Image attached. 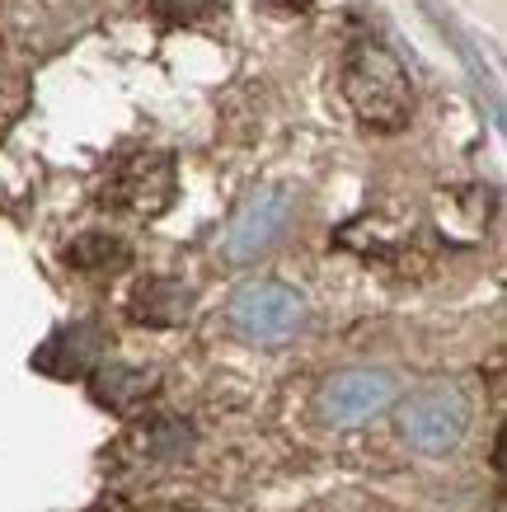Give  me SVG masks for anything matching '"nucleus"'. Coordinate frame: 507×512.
<instances>
[{"mask_svg": "<svg viewBox=\"0 0 507 512\" xmlns=\"http://www.w3.org/2000/svg\"><path fill=\"white\" fill-rule=\"evenodd\" d=\"M390 404H395V376L381 372V367H348V372H334L320 386V419L334 423V428L371 423Z\"/></svg>", "mask_w": 507, "mask_h": 512, "instance_id": "nucleus-4", "label": "nucleus"}, {"mask_svg": "<svg viewBox=\"0 0 507 512\" xmlns=\"http://www.w3.org/2000/svg\"><path fill=\"white\" fill-rule=\"evenodd\" d=\"M287 221H292V193L263 188V193H254V198L240 202V212H235L231 226H226L221 254H226L231 264H249V259L268 254V249L282 240Z\"/></svg>", "mask_w": 507, "mask_h": 512, "instance_id": "nucleus-5", "label": "nucleus"}, {"mask_svg": "<svg viewBox=\"0 0 507 512\" xmlns=\"http://www.w3.org/2000/svg\"><path fill=\"white\" fill-rule=\"evenodd\" d=\"M343 99L353 104V113L371 132H400L414 113V80L395 52L362 43L343 62Z\"/></svg>", "mask_w": 507, "mask_h": 512, "instance_id": "nucleus-1", "label": "nucleus"}, {"mask_svg": "<svg viewBox=\"0 0 507 512\" xmlns=\"http://www.w3.org/2000/svg\"><path fill=\"white\" fill-rule=\"evenodd\" d=\"M400 433L418 456H446L470 433V395L456 381H428L400 409Z\"/></svg>", "mask_w": 507, "mask_h": 512, "instance_id": "nucleus-2", "label": "nucleus"}, {"mask_svg": "<svg viewBox=\"0 0 507 512\" xmlns=\"http://www.w3.org/2000/svg\"><path fill=\"white\" fill-rule=\"evenodd\" d=\"M99 353H104V329L94 325V320H80V325H66L57 329L52 339L33 353V367L47 376H85L99 362Z\"/></svg>", "mask_w": 507, "mask_h": 512, "instance_id": "nucleus-6", "label": "nucleus"}, {"mask_svg": "<svg viewBox=\"0 0 507 512\" xmlns=\"http://www.w3.org/2000/svg\"><path fill=\"white\" fill-rule=\"evenodd\" d=\"M165 165H169L165 156H141V160H132V165H123V174L108 188L113 202H118V207H132V212H160L169 202V188H174V170H169V179H160Z\"/></svg>", "mask_w": 507, "mask_h": 512, "instance_id": "nucleus-7", "label": "nucleus"}, {"mask_svg": "<svg viewBox=\"0 0 507 512\" xmlns=\"http://www.w3.org/2000/svg\"><path fill=\"white\" fill-rule=\"evenodd\" d=\"M226 315H231V325L249 343L277 348V343H292L301 334V325H306V296L277 278H254L231 296Z\"/></svg>", "mask_w": 507, "mask_h": 512, "instance_id": "nucleus-3", "label": "nucleus"}, {"mask_svg": "<svg viewBox=\"0 0 507 512\" xmlns=\"http://www.w3.org/2000/svg\"><path fill=\"white\" fill-rule=\"evenodd\" d=\"M66 259H71L76 268H90V273H99V268H108V264H123L127 249L118 245V240H108V235H80L76 245L66 249Z\"/></svg>", "mask_w": 507, "mask_h": 512, "instance_id": "nucleus-10", "label": "nucleus"}, {"mask_svg": "<svg viewBox=\"0 0 507 512\" xmlns=\"http://www.w3.org/2000/svg\"><path fill=\"white\" fill-rule=\"evenodd\" d=\"M151 395V376L137 372V367H123V362H113L104 372L94 376V400L108 404V409H127V404H137Z\"/></svg>", "mask_w": 507, "mask_h": 512, "instance_id": "nucleus-9", "label": "nucleus"}, {"mask_svg": "<svg viewBox=\"0 0 507 512\" xmlns=\"http://www.w3.org/2000/svg\"><path fill=\"white\" fill-rule=\"evenodd\" d=\"M174 15H202V10H212L216 0H165Z\"/></svg>", "mask_w": 507, "mask_h": 512, "instance_id": "nucleus-11", "label": "nucleus"}, {"mask_svg": "<svg viewBox=\"0 0 507 512\" xmlns=\"http://www.w3.org/2000/svg\"><path fill=\"white\" fill-rule=\"evenodd\" d=\"M188 311H193V292L174 278H151L132 296V315L146 325H179L188 320Z\"/></svg>", "mask_w": 507, "mask_h": 512, "instance_id": "nucleus-8", "label": "nucleus"}]
</instances>
